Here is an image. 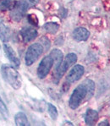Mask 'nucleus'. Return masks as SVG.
<instances>
[{
    "mask_svg": "<svg viewBox=\"0 0 110 126\" xmlns=\"http://www.w3.org/2000/svg\"><path fill=\"white\" fill-rule=\"evenodd\" d=\"M15 2L14 0H2L0 3V10H11L12 8L14 7Z\"/></svg>",
    "mask_w": 110,
    "mask_h": 126,
    "instance_id": "17",
    "label": "nucleus"
},
{
    "mask_svg": "<svg viewBox=\"0 0 110 126\" xmlns=\"http://www.w3.org/2000/svg\"><path fill=\"white\" fill-rule=\"evenodd\" d=\"M15 125L19 126H26V125H30L27 119V117L24 113L22 112H19L15 114Z\"/></svg>",
    "mask_w": 110,
    "mask_h": 126,
    "instance_id": "14",
    "label": "nucleus"
},
{
    "mask_svg": "<svg viewBox=\"0 0 110 126\" xmlns=\"http://www.w3.org/2000/svg\"><path fill=\"white\" fill-rule=\"evenodd\" d=\"M109 125V123L108 122H105V123H100L99 125Z\"/></svg>",
    "mask_w": 110,
    "mask_h": 126,
    "instance_id": "20",
    "label": "nucleus"
},
{
    "mask_svg": "<svg viewBox=\"0 0 110 126\" xmlns=\"http://www.w3.org/2000/svg\"><path fill=\"white\" fill-rule=\"evenodd\" d=\"M0 113H2V115L7 119L9 117V110H8V108L6 106V104L4 103V102L3 101V99L0 96Z\"/></svg>",
    "mask_w": 110,
    "mask_h": 126,
    "instance_id": "19",
    "label": "nucleus"
},
{
    "mask_svg": "<svg viewBox=\"0 0 110 126\" xmlns=\"http://www.w3.org/2000/svg\"><path fill=\"white\" fill-rule=\"evenodd\" d=\"M87 96V89L84 84H80L73 91L69 101V106L71 109H76L82 101L86 98Z\"/></svg>",
    "mask_w": 110,
    "mask_h": 126,
    "instance_id": "3",
    "label": "nucleus"
},
{
    "mask_svg": "<svg viewBox=\"0 0 110 126\" xmlns=\"http://www.w3.org/2000/svg\"><path fill=\"white\" fill-rule=\"evenodd\" d=\"M52 57V59L53 60V64H54V70L59 69V67L60 66V64L62 63L63 60V54L62 51L59 49H55L52 50V52L49 54Z\"/></svg>",
    "mask_w": 110,
    "mask_h": 126,
    "instance_id": "11",
    "label": "nucleus"
},
{
    "mask_svg": "<svg viewBox=\"0 0 110 126\" xmlns=\"http://www.w3.org/2000/svg\"><path fill=\"white\" fill-rule=\"evenodd\" d=\"M83 84L86 86L87 89V96H86V99H90L94 94V91H95V83L92 80H86L83 81Z\"/></svg>",
    "mask_w": 110,
    "mask_h": 126,
    "instance_id": "15",
    "label": "nucleus"
},
{
    "mask_svg": "<svg viewBox=\"0 0 110 126\" xmlns=\"http://www.w3.org/2000/svg\"><path fill=\"white\" fill-rule=\"evenodd\" d=\"M73 125V124H72V123H69V122H66V123H64V124H63V125Z\"/></svg>",
    "mask_w": 110,
    "mask_h": 126,
    "instance_id": "21",
    "label": "nucleus"
},
{
    "mask_svg": "<svg viewBox=\"0 0 110 126\" xmlns=\"http://www.w3.org/2000/svg\"><path fill=\"white\" fill-rule=\"evenodd\" d=\"M3 50H4V53L6 54L7 58L9 59V61H10L15 66H16V67L20 66V59L17 57V54L14 50V48L10 45H9V44L4 43L3 44Z\"/></svg>",
    "mask_w": 110,
    "mask_h": 126,
    "instance_id": "8",
    "label": "nucleus"
},
{
    "mask_svg": "<svg viewBox=\"0 0 110 126\" xmlns=\"http://www.w3.org/2000/svg\"><path fill=\"white\" fill-rule=\"evenodd\" d=\"M77 61V55L74 53H69L66 55L65 59L63 60L62 63L60 64V66L59 67V69L54 70V74H53V77H54L55 82L58 83L59 80L63 77V75H64V73H66V71L70 68V66L74 65Z\"/></svg>",
    "mask_w": 110,
    "mask_h": 126,
    "instance_id": "2",
    "label": "nucleus"
},
{
    "mask_svg": "<svg viewBox=\"0 0 110 126\" xmlns=\"http://www.w3.org/2000/svg\"><path fill=\"white\" fill-rule=\"evenodd\" d=\"M10 38V30L3 22L0 21V39L2 42H6Z\"/></svg>",
    "mask_w": 110,
    "mask_h": 126,
    "instance_id": "13",
    "label": "nucleus"
},
{
    "mask_svg": "<svg viewBox=\"0 0 110 126\" xmlns=\"http://www.w3.org/2000/svg\"><path fill=\"white\" fill-rule=\"evenodd\" d=\"M47 110H48V113H49L50 117L53 120H56L58 118V110L56 108V107L54 105L51 103L47 104Z\"/></svg>",
    "mask_w": 110,
    "mask_h": 126,
    "instance_id": "18",
    "label": "nucleus"
},
{
    "mask_svg": "<svg viewBox=\"0 0 110 126\" xmlns=\"http://www.w3.org/2000/svg\"><path fill=\"white\" fill-rule=\"evenodd\" d=\"M43 29L47 32H48V33L54 34L59 31V24H57V23H55V22H48V23H46L43 26Z\"/></svg>",
    "mask_w": 110,
    "mask_h": 126,
    "instance_id": "16",
    "label": "nucleus"
},
{
    "mask_svg": "<svg viewBox=\"0 0 110 126\" xmlns=\"http://www.w3.org/2000/svg\"><path fill=\"white\" fill-rule=\"evenodd\" d=\"M90 36V32L87 29L84 27H77L73 32V37L78 42H84L86 41Z\"/></svg>",
    "mask_w": 110,
    "mask_h": 126,
    "instance_id": "10",
    "label": "nucleus"
},
{
    "mask_svg": "<svg viewBox=\"0 0 110 126\" xmlns=\"http://www.w3.org/2000/svg\"><path fill=\"white\" fill-rule=\"evenodd\" d=\"M53 66V60L50 55L45 56L40 62L37 68V76L40 79H44L49 74L52 67Z\"/></svg>",
    "mask_w": 110,
    "mask_h": 126,
    "instance_id": "6",
    "label": "nucleus"
},
{
    "mask_svg": "<svg viewBox=\"0 0 110 126\" xmlns=\"http://www.w3.org/2000/svg\"><path fill=\"white\" fill-rule=\"evenodd\" d=\"M20 35H21V36H22V39L24 42H31V41L34 40L35 38L37 36V31L31 26L24 27V28L21 30Z\"/></svg>",
    "mask_w": 110,
    "mask_h": 126,
    "instance_id": "9",
    "label": "nucleus"
},
{
    "mask_svg": "<svg viewBox=\"0 0 110 126\" xmlns=\"http://www.w3.org/2000/svg\"><path fill=\"white\" fill-rule=\"evenodd\" d=\"M1 74L3 80L9 85H10L14 89L18 90L20 88L21 85H22L21 76L13 66L6 64V63L3 64L1 66Z\"/></svg>",
    "mask_w": 110,
    "mask_h": 126,
    "instance_id": "1",
    "label": "nucleus"
},
{
    "mask_svg": "<svg viewBox=\"0 0 110 126\" xmlns=\"http://www.w3.org/2000/svg\"><path fill=\"white\" fill-rule=\"evenodd\" d=\"M98 119V113L96 110L88 109L85 115V121L87 125H93Z\"/></svg>",
    "mask_w": 110,
    "mask_h": 126,
    "instance_id": "12",
    "label": "nucleus"
},
{
    "mask_svg": "<svg viewBox=\"0 0 110 126\" xmlns=\"http://www.w3.org/2000/svg\"><path fill=\"white\" fill-rule=\"evenodd\" d=\"M43 46L41 43H33L28 47L25 56V61L27 66H31L38 59L43 53Z\"/></svg>",
    "mask_w": 110,
    "mask_h": 126,
    "instance_id": "4",
    "label": "nucleus"
},
{
    "mask_svg": "<svg viewBox=\"0 0 110 126\" xmlns=\"http://www.w3.org/2000/svg\"><path fill=\"white\" fill-rule=\"evenodd\" d=\"M85 69L82 65L80 64H76L75 66H73L72 69H70V71L66 76V82L68 84H72V83L76 82L77 80H79L82 77V75H84Z\"/></svg>",
    "mask_w": 110,
    "mask_h": 126,
    "instance_id": "7",
    "label": "nucleus"
},
{
    "mask_svg": "<svg viewBox=\"0 0 110 126\" xmlns=\"http://www.w3.org/2000/svg\"><path fill=\"white\" fill-rule=\"evenodd\" d=\"M29 8V3L26 0H19L15 2L14 7L10 10V17L15 21H20L26 15Z\"/></svg>",
    "mask_w": 110,
    "mask_h": 126,
    "instance_id": "5",
    "label": "nucleus"
}]
</instances>
